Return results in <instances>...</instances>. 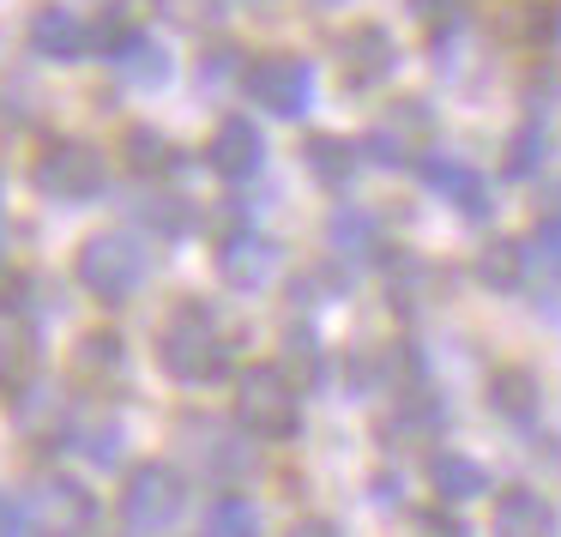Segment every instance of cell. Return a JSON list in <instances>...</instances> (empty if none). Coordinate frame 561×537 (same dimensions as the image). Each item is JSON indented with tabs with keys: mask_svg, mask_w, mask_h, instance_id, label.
<instances>
[{
	"mask_svg": "<svg viewBox=\"0 0 561 537\" xmlns=\"http://www.w3.org/2000/svg\"><path fill=\"white\" fill-rule=\"evenodd\" d=\"M236 423L260 441H290L302 423V404H296V380L278 363H248L236 375Z\"/></svg>",
	"mask_w": 561,
	"mask_h": 537,
	"instance_id": "obj_1",
	"label": "cell"
},
{
	"mask_svg": "<svg viewBox=\"0 0 561 537\" xmlns=\"http://www.w3.org/2000/svg\"><path fill=\"white\" fill-rule=\"evenodd\" d=\"M158 363L170 368L175 380H211L224 375V332L218 320L206 315L199 302H182L158 332Z\"/></svg>",
	"mask_w": 561,
	"mask_h": 537,
	"instance_id": "obj_2",
	"label": "cell"
},
{
	"mask_svg": "<svg viewBox=\"0 0 561 537\" xmlns=\"http://www.w3.org/2000/svg\"><path fill=\"white\" fill-rule=\"evenodd\" d=\"M79 284H85L98 302H127V296L146 284V248L122 230H98L79 242V260H73Z\"/></svg>",
	"mask_w": 561,
	"mask_h": 537,
	"instance_id": "obj_3",
	"label": "cell"
},
{
	"mask_svg": "<svg viewBox=\"0 0 561 537\" xmlns=\"http://www.w3.org/2000/svg\"><path fill=\"white\" fill-rule=\"evenodd\" d=\"M182 507H187V477L175 471V465H163V459L134 465V477H127V489H122L127 532L158 537V532H170V525L182 519Z\"/></svg>",
	"mask_w": 561,
	"mask_h": 537,
	"instance_id": "obj_4",
	"label": "cell"
},
{
	"mask_svg": "<svg viewBox=\"0 0 561 537\" xmlns=\"http://www.w3.org/2000/svg\"><path fill=\"white\" fill-rule=\"evenodd\" d=\"M31 182L43 187L61 206H79V199H98L110 170H103V151L85 146V139H55L37 163H31Z\"/></svg>",
	"mask_w": 561,
	"mask_h": 537,
	"instance_id": "obj_5",
	"label": "cell"
},
{
	"mask_svg": "<svg viewBox=\"0 0 561 537\" xmlns=\"http://www.w3.org/2000/svg\"><path fill=\"white\" fill-rule=\"evenodd\" d=\"M242 91L260 103L266 115H284V122H296V115L314 103V67L302 61V55H260L254 67L242 73Z\"/></svg>",
	"mask_w": 561,
	"mask_h": 537,
	"instance_id": "obj_6",
	"label": "cell"
},
{
	"mask_svg": "<svg viewBox=\"0 0 561 537\" xmlns=\"http://www.w3.org/2000/svg\"><path fill=\"white\" fill-rule=\"evenodd\" d=\"M91 519H98V501H91V489H79L73 477H43L25 495L31 537H91Z\"/></svg>",
	"mask_w": 561,
	"mask_h": 537,
	"instance_id": "obj_7",
	"label": "cell"
},
{
	"mask_svg": "<svg viewBox=\"0 0 561 537\" xmlns=\"http://www.w3.org/2000/svg\"><path fill=\"white\" fill-rule=\"evenodd\" d=\"M392 67H399V49H392V37L380 25H351L339 37V73H344V85L375 91L380 79H392Z\"/></svg>",
	"mask_w": 561,
	"mask_h": 537,
	"instance_id": "obj_8",
	"label": "cell"
},
{
	"mask_svg": "<svg viewBox=\"0 0 561 537\" xmlns=\"http://www.w3.org/2000/svg\"><path fill=\"white\" fill-rule=\"evenodd\" d=\"M272 272H278V248H272L266 236L230 230L218 242V278L230 284V290H266Z\"/></svg>",
	"mask_w": 561,
	"mask_h": 537,
	"instance_id": "obj_9",
	"label": "cell"
},
{
	"mask_svg": "<svg viewBox=\"0 0 561 537\" xmlns=\"http://www.w3.org/2000/svg\"><path fill=\"white\" fill-rule=\"evenodd\" d=\"M260 158H266V139H260V127L248 122V115H230V122L211 127L206 163L224 175V182H248V175L260 170Z\"/></svg>",
	"mask_w": 561,
	"mask_h": 537,
	"instance_id": "obj_10",
	"label": "cell"
},
{
	"mask_svg": "<svg viewBox=\"0 0 561 537\" xmlns=\"http://www.w3.org/2000/svg\"><path fill=\"white\" fill-rule=\"evenodd\" d=\"M25 43L31 55H43V61H79V55L91 49V25H79L73 7H37L25 25Z\"/></svg>",
	"mask_w": 561,
	"mask_h": 537,
	"instance_id": "obj_11",
	"label": "cell"
},
{
	"mask_svg": "<svg viewBox=\"0 0 561 537\" xmlns=\"http://www.w3.org/2000/svg\"><path fill=\"white\" fill-rule=\"evenodd\" d=\"M423 139H428V110L404 98L399 110H392L387 122H380L375 134H368V158L387 163V170H399V163H411L416 151H423Z\"/></svg>",
	"mask_w": 561,
	"mask_h": 537,
	"instance_id": "obj_12",
	"label": "cell"
},
{
	"mask_svg": "<svg viewBox=\"0 0 561 537\" xmlns=\"http://www.w3.org/2000/svg\"><path fill=\"white\" fill-rule=\"evenodd\" d=\"M489 519H495V537H556V507L537 489H501Z\"/></svg>",
	"mask_w": 561,
	"mask_h": 537,
	"instance_id": "obj_13",
	"label": "cell"
},
{
	"mask_svg": "<svg viewBox=\"0 0 561 537\" xmlns=\"http://www.w3.org/2000/svg\"><path fill=\"white\" fill-rule=\"evenodd\" d=\"M423 182L435 187L440 199H453V206H459L465 218H483V212H489V199H483V175L465 170V163H453V158H423Z\"/></svg>",
	"mask_w": 561,
	"mask_h": 537,
	"instance_id": "obj_14",
	"label": "cell"
},
{
	"mask_svg": "<svg viewBox=\"0 0 561 537\" xmlns=\"http://www.w3.org/2000/svg\"><path fill=\"white\" fill-rule=\"evenodd\" d=\"M428 483L447 501H471L489 489V471L477 459H465V453H435V459H428Z\"/></svg>",
	"mask_w": 561,
	"mask_h": 537,
	"instance_id": "obj_15",
	"label": "cell"
},
{
	"mask_svg": "<svg viewBox=\"0 0 561 537\" xmlns=\"http://www.w3.org/2000/svg\"><path fill=\"white\" fill-rule=\"evenodd\" d=\"M356 163H363V158H356L351 139H332V134H314V139H308V170H314L327 187H351Z\"/></svg>",
	"mask_w": 561,
	"mask_h": 537,
	"instance_id": "obj_16",
	"label": "cell"
},
{
	"mask_svg": "<svg viewBox=\"0 0 561 537\" xmlns=\"http://www.w3.org/2000/svg\"><path fill=\"white\" fill-rule=\"evenodd\" d=\"M525 266H531L525 242H489L483 260H477V278L495 284V290H519V284H525Z\"/></svg>",
	"mask_w": 561,
	"mask_h": 537,
	"instance_id": "obj_17",
	"label": "cell"
},
{
	"mask_svg": "<svg viewBox=\"0 0 561 537\" xmlns=\"http://www.w3.org/2000/svg\"><path fill=\"white\" fill-rule=\"evenodd\" d=\"M254 507H248L242 495H224L218 507H211V519H206V537H254Z\"/></svg>",
	"mask_w": 561,
	"mask_h": 537,
	"instance_id": "obj_18",
	"label": "cell"
},
{
	"mask_svg": "<svg viewBox=\"0 0 561 537\" xmlns=\"http://www.w3.org/2000/svg\"><path fill=\"white\" fill-rule=\"evenodd\" d=\"M537 163H543V127L525 122L519 134H513V146H507V175L519 182V175H531Z\"/></svg>",
	"mask_w": 561,
	"mask_h": 537,
	"instance_id": "obj_19",
	"label": "cell"
},
{
	"mask_svg": "<svg viewBox=\"0 0 561 537\" xmlns=\"http://www.w3.org/2000/svg\"><path fill=\"white\" fill-rule=\"evenodd\" d=\"M115 368H122V344L110 339V332H91L85 344H79V375H115Z\"/></svg>",
	"mask_w": 561,
	"mask_h": 537,
	"instance_id": "obj_20",
	"label": "cell"
},
{
	"mask_svg": "<svg viewBox=\"0 0 561 537\" xmlns=\"http://www.w3.org/2000/svg\"><path fill=\"white\" fill-rule=\"evenodd\" d=\"M127 163H134V170H170V139H158V134H146V127H139V134H127Z\"/></svg>",
	"mask_w": 561,
	"mask_h": 537,
	"instance_id": "obj_21",
	"label": "cell"
},
{
	"mask_svg": "<svg viewBox=\"0 0 561 537\" xmlns=\"http://www.w3.org/2000/svg\"><path fill=\"white\" fill-rule=\"evenodd\" d=\"M465 7H471V0H411V13L423 19L428 31H453L465 19Z\"/></svg>",
	"mask_w": 561,
	"mask_h": 537,
	"instance_id": "obj_22",
	"label": "cell"
},
{
	"mask_svg": "<svg viewBox=\"0 0 561 537\" xmlns=\"http://www.w3.org/2000/svg\"><path fill=\"white\" fill-rule=\"evenodd\" d=\"M495 404H501V411H519V416H525V411L537 404V399H531V380H525V375H501V380H495Z\"/></svg>",
	"mask_w": 561,
	"mask_h": 537,
	"instance_id": "obj_23",
	"label": "cell"
},
{
	"mask_svg": "<svg viewBox=\"0 0 561 537\" xmlns=\"http://www.w3.org/2000/svg\"><path fill=\"white\" fill-rule=\"evenodd\" d=\"M284 537H339V525H327V519H296Z\"/></svg>",
	"mask_w": 561,
	"mask_h": 537,
	"instance_id": "obj_24",
	"label": "cell"
},
{
	"mask_svg": "<svg viewBox=\"0 0 561 537\" xmlns=\"http://www.w3.org/2000/svg\"><path fill=\"white\" fill-rule=\"evenodd\" d=\"M537 224H561V182L549 187V199H543V218H537Z\"/></svg>",
	"mask_w": 561,
	"mask_h": 537,
	"instance_id": "obj_25",
	"label": "cell"
}]
</instances>
